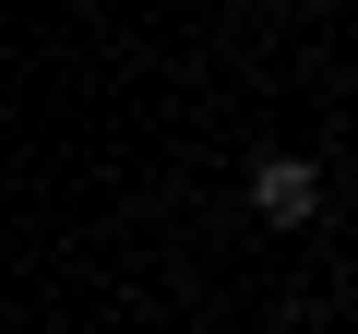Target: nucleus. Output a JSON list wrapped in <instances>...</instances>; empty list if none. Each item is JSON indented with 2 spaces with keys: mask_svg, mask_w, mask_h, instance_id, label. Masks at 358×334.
Here are the masks:
<instances>
[{
  "mask_svg": "<svg viewBox=\"0 0 358 334\" xmlns=\"http://www.w3.org/2000/svg\"><path fill=\"white\" fill-rule=\"evenodd\" d=\"M251 215L263 227H310L322 215V167L310 155H251Z\"/></svg>",
  "mask_w": 358,
  "mask_h": 334,
  "instance_id": "obj_1",
  "label": "nucleus"
}]
</instances>
